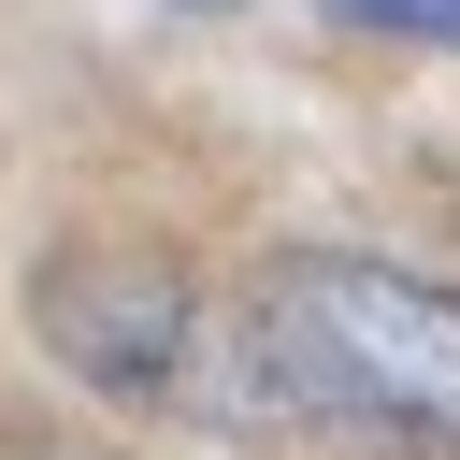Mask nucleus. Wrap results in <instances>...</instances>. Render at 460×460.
Returning a JSON list of instances; mask_svg holds the SVG:
<instances>
[{"mask_svg": "<svg viewBox=\"0 0 460 460\" xmlns=\"http://www.w3.org/2000/svg\"><path fill=\"white\" fill-rule=\"evenodd\" d=\"M244 359L316 402V417H359V431H417V446H460V288L402 273V259H359V244H288L244 302Z\"/></svg>", "mask_w": 460, "mask_h": 460, "instance_id": "f257e3e1", "label": "nucleus"}, {"mask_svg": "<svg viewBox=\"0 0 460 460\" xmlns=\"http://www.w3.org/2000/svg\"><path fill=\"white\" fill-rule=\"evenodd\" d=\"M331 14L374 43H460V0H331Z\"/></svg>", "mask_w": 460, "mask_h": 460, "instance_id": "7ed1b4c3", "label": "nucleus"}, {"mask_svg": "<svg viewBox=\"0 0 460 460\" xmlns=\"http://www.w3.org/2000/svg\"><path fill=\"white\" fill-rule=\"evenodd\" d=\"M187 14H230V0H187Z\"/></svg>", "mask_w": 460, "mask_h": 460, "instance_id": "20e7f679", "label": "nucleus"}, {"mask_svg": "<svg viewBox=\"0 0 460 460\" xmlns=\"http://www.w3.org/2000/svg\"><path fill=\"white\" fill-rule=\"evenodd\" d=\"M43 331H58L101 388H172L187 273H172V259H58V273H43Z\"/></svg>", "mask_w": 460, "mask_h": 460, "instance_id": "f03ea898", "label": "nucleus"}]
</instances>
